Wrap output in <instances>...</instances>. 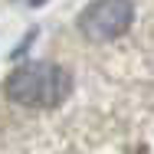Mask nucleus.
<instances>
[{"mask_svg":"<svg viewBox=\"0 0 154 154\" xmlns=\"http://www.w3.org/2000/svg\"><path fill=\"white\" fill-rule=\"evenodd\" d=\"M72 92V75L56 62H23L3 82V95L23 108H56Z\"/></svg>","mask_w":154,"mask_h":154,"instance_id":"obj_1","label":"nucleus"},{"mask_svg":"<svg viewBox=\"0 0 154 154\" xmlns=\"http://www.w3.org/2000/svg\"><path fill=\"white\" fill-rule=\"evenodd\" d=\"M131 20H134L131 0H92L79 13L75 26L89 43H112L131 26Z\"/></svg>","mask_w":154,"mask_h":154,"instance_id":"obj_2","label":"nucleus"}]
</instances>
